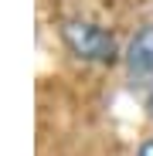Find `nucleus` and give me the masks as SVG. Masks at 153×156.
I'll list each match as a JSON object with an SVG mask.
<instances>
[{
  "instance_id": "nucleus-1",
  "label": "nucleus",
  "mask_w": 153,
  "mask_h": 156,
  "mask_svg": "<svg viewBox=\"0 0 153 156\" xmlns=\"http://www.w3.org/2000/svg\"><path fill=\"white\" fill-rule=\"evenodd\" d=\"M65 48L71 51L78 61H92V65H112L119 58V44H116V34L106 31L102 24H92V20H61L58 27Z\"/></svg>"
},
{
  "instance_id": "nucleus-2",
  "label": "nucleus",
  "mask_w": 153,
  "mask_h": 156,
  "mask_svg": "<svg viewBox=\"0 0 153 156\" xmlns=\"http://www.w3.org/2000/svg\"><path fill=\"white\" fill-rule=\"evenodd\" d=\"M126 78H129L133 95L143 102V109L153 115V24L136 27V34L126 44Z\"/></svg>"
},
{
  "instance_id": "nucleus-3",
  "label": "nucleus",
  "mask_w": 153,
  "mask_h": 156,
  "mask_svg": "<svg viewBox=\"0 0 153 156\" xmlns=\"http://www.w3.org/2000/svg\"><path fill=\"white\" fill-rule=\"evenodd\" d=\"M136 156H153V139H143L140 149H136Z\"/></svg>"
}]
</instances>
